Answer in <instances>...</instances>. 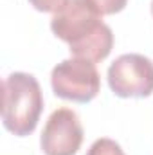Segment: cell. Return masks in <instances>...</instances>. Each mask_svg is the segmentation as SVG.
<instances>
[{
	"mask_svg": "<svg viewBox=\"0 0 153 155\" xmlns=\"http://www.w3.org/2000/svg\"><path fill=\"white\" fill-rule=\"evenodd\" d=\"M54 36L63 40L74 58L105 60L114 47V33L88 0H69L50 20Z\"/></svg>",
	"mask_w": 153,
	"mask_h": 155,
	"instance_id": "obj_1",
	"label": "cell"
},
{
	"mask_svg": "<svg viewBox=\"0 0 153 155\" xmlns=\"http://www.w3.org/2000/svg\"><path fill=\"white\" fill-rule=\"evenodd\" d=\"M2 123L7 132L25 137L34 132L43 110L38 79L27 72H13L2 85Z\"/></svg>",
	"mask_w": 153,
	"mask_h": 155,
	"instance_id": "obj_2",
	"label": "cell"
},
{
	"mask_svg": "<svg viewBox=\"0 0 153 155\" xmlns=\"http://www.w3.org/2000/svg\"><path fill=\"white\" fill-rule=\"evenodd\" d=\"M50 85L54 94L61 99L88 103L99 94L101 78L94 61L85 58H69L52 69Z\"/></svg>",
	"mask_w": 153,
	"mask_h": 155,
	"instance_id": "obj_3",
	"label": "cell"
},
{
	"mask_svg": "<svg viewBox=\"0 0 153 155\" xmlns=\"http://www.w3.org/2000/svg\"><path fill=\"white\" fill-rule=\"evenodd\" d=\"M108 85L119 97H148L153 94V61L142 54H122L108 67Z\"/></svg>",
	"mask_w": 153,
	"mask_h": 155,
	"instance_id": "obj_4",
	"label": "cell"
},
{
	"mask_svg": "<svg viewBox=\"0 0 153 155\" xmlns=\"http://www.w3.org/2000/svg\"><path fill=\"white\" fill-rule=\"evenodd\" d=\"M83 143V126L74 110H54L41 132L40 146L45 155H76Z\"/></svg>",
	"mask_w": 153,
	"mask_h": 155,
	"instance_id": "obj_5",
	"label": "cell"
},
{
	"mask_svg": "<svg viewBox=\"0 0 153 155\" xmlns=\"http://www.w3.org/2000/svg\"><path fill=\"white\" fill-rule=\"evenodd\" d=\"M86 155H124V152H122L121 144L115 143L114 139L101 137V139L92 143V146L88 148Z\"/></svg>",
	"mask_w": 153,
	"mask_h": 155,
	"instance_id": "obj_6",
	"label": "cell"
},
{
	"mask_svg": "<svg viewBox=\"0 0 153 155\" xmlns=\"http://www.w3.org/2000/svg\"><path fill=\"white\" fill-rule=\"evenodd\" d=\"M96 9H97V13L99 15H115V13H121L124 7H126V4H128V0H88Z\"/></svg>",
	"mask_w": 153,
	"mask_h": 155,
	"instance_id": "obj_7",
	"label": "cell"
},
{
	"mask_svg": "<svg viewBox=\"0 0 153 155\" xmlns=\"http://www.w3.org/2000/svg\"><path fill=\"white\" fill-rule=\"evenodd\" d=\"M69 0H29V4L41 13H56L58 9H61Z\"/></svg>",
	"mask_w": 153,
	"mask_h": 155,
	"instance_id": "obj_8",
	"label": "cell"
},
{
	"mask_svg": "<svg viewBox=\"0 0 153 155\" xmlns=\"http://www.w3.org/2000/svg\"><path fill=\"white\" fill-rule=\"evenodd\" d=\"M151 15H153V2H151Z\"/></svg>",
	"mask_w": 153,
	"mask_h": 155,
	"instance_id": "obj_9",
	"label": "cell"
}]
</instances>
